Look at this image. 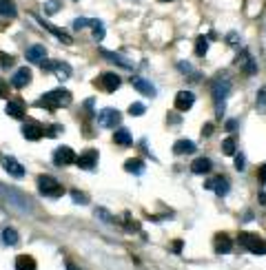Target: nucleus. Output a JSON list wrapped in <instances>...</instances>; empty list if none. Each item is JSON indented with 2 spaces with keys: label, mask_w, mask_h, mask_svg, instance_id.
Masks as SVG:
<instances>
[{
  "label": "nucleus",
  "mask_w": 266,
  "mask_h": 270,
  "mask_svg": "<svg viewBox=\"0 0 266 270\" xmlns=\"http://www.w3.org/2000/svg\"><path fill=\"white\" fill-rule=\"evenodd\" d=\"M0 197H2L13 210L22 212V215H31V212H33V202H31L29 195L13 188V186H4L2 181H0Z\"/></svg>",
  "instance_id": "f257e3e1"
},
{
  "label": "nucleus",
  "mask_w": 266,
  "mask_h": 270,
  "mask_svg": "<svg viewBox=\"0 0 266 270\" xmlns=\"http://www.w3.org/2000/svg\"><path fill=\"white\" fill-rule=\"evenodd\" d=\"M71 100H73V97H71V93L66 91V89H53V91L44 93L42 97H38L35 106L47 109V111H58V109H62V106H69Z\"/></svg>",
  "instance_id": "f03ea898"
},
{
  "label": "nucleus",
  "mask_w": 266,
  "mask_h": 270,
  "mask_svg": "<svg viewBox=\"0 0 266 270\" xmlns=\"http://www.w3.org/2000/svg\"><path fill=\"white\" fill-rule=\"evenodd\" d=\"M231 89H233V84H231V80L224 78V75H217V78L211 82V95H213V102H215L217 118H222V113H224L226 97H229Z\"/></svg>",
  "instance_id": "7ed1b4c3"
},
{
  "label": "nucleus",
  "mask_w": 266,
  "mask_h": 270,
  "mask_svg": "<svg viewBox=\"0 0 266 270\" xmlns=\"http://www.w3.org/2000/svg\"><path fill=\"white\" fill-rule=\"evenodd\" d=\"M38 193L47 199H60L65 195V186L53 175H38Z\"/></svg>",
  "instance_id": "20e7f679"
},
{
  "label": "nucleus",
  "mask_w": 266,
  "mask_h": 270,
  "mask_svg": "<svg viewBox=\"0 0 266 270\" xmlns=\"http://www.w3.org/2000/svg\"><path fill=\"white\" fill-rule=\"evenodd\" d=\"M237 241L244 250H248L251 255H266V241L262 237L253 233H239L237 235Z\"/></svg>",
  "instance_id": "39448f33"
},
{
  "label": "nucleus",
  "mask_w": 266,
  "mask_h": 270,
  "mask_svg": "<svg viewBox=\"0 0 266 270\" xmlns=\"http://www.w3.org/2000/svg\"><path fill=\"white\" fill-rule=\"evenodd\" d=\"M40 66H42V71H51V73H56V78L60 80V82L69 80L71 73H73L71 64H66V62H62V60H42L40 62Z\"/></svg>",
  "instance_id": "423d86ee"
},
{
  "label": "nucleus",
  "mask_w": 266,
  "mask_h": 270,
  "mask_svg": "<svg viewBox=\"0 0 266 270\" xmlns=\"http://www.w3.org/2000/svg\"><path fill=\"white\" fill-rule=\"evenodd\" d=\"M98 126L102 128H115L120 122H122V115H120L118 109H102L98 113Z\"/></svg>",
  "instance_id": "0eeeda50"
},
{
  "label": "nucleus",
  "mask_w": 266,
  "mask_h": 270,
  "mask_svg": "<svg viewBox=\"0 0 266 270\" xmlns=\"http://www.w3.org/2000/svg\"><path fill=\"white\" fill-rule=\"evenodd\" d=\"M78 162V155L73 153V149L71 146H58L56 150H53V164L56 166H71V164Z\"/></svg>",
  "instance_id": "6e6552de"
},
{
  "label": "nucleus",
  "mask_w": 266,
  "mask_h": 270,
  "mask_svg": "<svg viewBox=\"0 0 266 270\" xmlns=\"http://www.w3.org/2000/svg\"><path fill=\"white\" fill-rule=\"evenodd\" d=\"M98 162H100V153H98L96 149H87L84 153L78 155V166L82 168V171H93V168L98 166Z\"/></svg>",
  "instance_id": "1a4fd4ad"
},
{
  "label": "nucleus",
  "mask_w": 266,
  "mask_h": 270,
  "mask_svg": "<svg viewBox=\"0 0 266 270\" xmlns=\"http://www.w3.org/2000/svg\"><path fill=\"white\" fill-rule=\"evenodd\" d=\"M204 188L213 190L217 197H226L229 190H231V184H229V180H226L224 175H217V177H213V180H208L206 184H204Z\"/></svg>",
  "instance_id": "9d476101"
},
{
  "label": "nucleus",
  "mask_w": 266,
  "mask_h": 270,
  "mask_svg": "<svg viewBox=\"0 0 266 270\" xmlns=\"http://www.w3.org/2000/svg\"><path fill=\"white\" fill-rule=\"evenodd\" d=\"M120 84H122V80H120L115 73H102L100 78L96 80V87H100L102 91H106V93L118 91V89H120Z\"/></svg>",
  "instance_id": "9b49d317"
},
{
  "label": "nucleus",
  "mask_w": 266,
  "mask_h": 270,
  "mask_svg": "<svg viewBox=\"0 0 266 270\" xmlns=\"http://www.w3.org/2000/svg\"><path fill=\"white\" fill-rule=\"evenodd\" d=\"M2 168H4V171H7L11 177H16V180H22V177L27 175V168L22 166V164L18 162L16 157H11V155L2 157Z\"/></svg>",
  "instance_id": "f8f14e48"
},
{
  "label": "nucleus",
  "mask_w": 266,
  "mask_h": 270,
  "mask_svg": "<svg viewBox=\"0 0 266 270\" xmlns=\"http://www.w3.org/2000/svg\"><path fill=\"white\" fill-rule=\"evenodd\" d=\"M44 135H47L44 126H40V124H35V122H27L25 126H22V137L29 142H40Z\"/></svg>",
  "instance_id": "ddd939ff"
},
{
  "label": "nucleus",
  "mask_w": 266,
  "mask_h": 270,
  "mask_svg": "<svg viewBox=\"0 0 266 270\" xmlns=\"http://www.w3.org/2000/svg\"><path fill=\"white\" fill-rule=\"evenodd\" d=\"M175 111H182V113H186V111L191 109V106L195 104V95H193V91H180L175 95Z\"/></svg>",
  "instance_id": "4468645a"
},
{
  "label": "nucleus",
  "mask_w": 266,
  "mask_h": 270,
  "mask_svg": "<svg viewBox=\"0 0 266 270\" xmlns=\"http://www.w3.org/2000/svg\"><path fill=\"white\" fill-rule=\"evenodd\" d=\"M131 87L135 89V91H140L142 95H146V97L155 95V87L146 78H137V75H133V78H131Z\"/></svg>",
  "instance_id": "2eb2a0df"
},
{
  "label": "nucleus",
  "mask_w": 266,
  "mask_h": 270,
  "mask_svg": "<svg viewBox=\"0 0 266 270\" xmlns=\"http://www.w3.org/2000/svg\"><path fill=\"white\" fill-rule=\"evenodd\" d=\"M29 82H31V69H27V66H20L11 78V87L13 89H25Z\"/></svg>",
  "instance_id": "dca6fc26"
},
{
  "label": "nucleus",
  "mask_w": 266,
  "mask_h": 270,
  "mask_svg": "<svg viewBox=\"0 0 266 270\" xmlns=\"http://www.w3.org/2000/svg\"><path fill=\"white\" fill-rule=\"evenodd\" d=\"M102 56L106 58L109 62H113V64L122 66V69H133V60H129V58H124L122 53H115V51H106V49H102Z\"/></svg>",
  "instance_id": "f3484780"
},
{
  "label": "nucleus",
  "mask_w": 266,
  "mask_h": 270,
  "mask_svg": "<svg viewBox=\"0 0 266 270\" xmlns=\"http://www.w3.org/2000/svg\"><path fill=\"white\" fill-rule=\"evenodd\" d=\"M213 246H215L217 255H229V252L233 250V241H231V237H229V235H224V233L215 235V241H213Z\"/></svg>",
  "instance_id": "a211bd4d"
},
{
  "label": "nucleus",
  "mask_w": 266,
  "mask_h": 270,
  "mask_svg": "<svg viewBox=\"0 0 266 270\" xmlns=\"http://www.w3.org/2000/svg\"><path fill=\"white\" fill-rule=\"evenodd\" d=\"M27 60L40 64L42 60H47V49H44L42 44H31V47L27 49Z\"/></svg>",
  "instance_id": "6ab92c4d"
},
{
  "label": "nucleus",
  "mask_w": 266,
  "mask_h": 270,
  "mask_svg": "<svg viewBox=\"0 0 266 270\" xmlns=\"http://www.w3.org/2000/svg\"><path fill=\"white\" fill-rule=\"evenodd\" d=\"M211 168H213V162L208 157H198L191 164V173H195V175H206V173H211Z\"/></svg>",
  "instance_id": "aec40b11"
},
{
  "label": "nucleus",
  "mask_w": 266,
  "mask_h": 270,
  "mask_svg": "<svg viewBox=\"0 0 266 270\" xmlns=\"http://www.w3.org/2000/svg\"><path fill=\"white\" fill-rule=\"evenodd\" d=\"M4 113L11 115V118L20 120L22 115H25V102L22 100H9L7 106H4Z\"/></svg>",
  "instance_id": "412c9836"
},
{
  "label": "nucleus",
  "mask_w": 266,
  "mask_h": 270,
  "mask_svg": "<svg viewBox=\"0 0 266 270\" xmlns=\"http://www.w3.org/2000/svg\"><path fill=\"white\" fill-rule=\"evenodd\" d=\"M18 241H20V235H18L16 228H11V226H4L2 228V243L9 248L18 246Z\"/></svg>",
  "instance_id": "4be33fe9"
},
{
  "label": "nucleus",
  "mask_w": 266,
  "mask_h": 270,
  "mask_svg": "<svg viewBox=\"0 0 266 270\" xmlns=\"http://www.w3.org/2000/svg\"><path fill=\"white\" fill-rule=\"evenodd\" d=\"M35 20H38V22H40V25H42V27H44V29H49V31H51V33H53V35H56V38H58V40H60V42H65V44H71V42H73V38H71V35H69V33H66V31H62V29H56V27H53V25H49V22L40 20V18H35Z\"/></svg>",
  "instance_id": "5701e85b"
},
{
  "label": "nucleus",
  "mask_w": 266,
  "mask_h": 270,
  "mask_svg": "<svg viewBox=\"0 0 266 270\" xmlns=\"http://www.w3.org/2000/svg\"><path fill=\"white\" fill-rule=\"evenodd\" d=\"M16 270H38V264H35V259L31 255H18Z\"/></svg>",
  "instance_id": "b1692460"
},
{
  "label": "nucleus",
  "mask_w": 266,
  "mask_h": 270,
  "mask_svg": "<svg viewBox=\"0 0 266 270\" xmlns=\"http://www.w3.org/2000/svg\"><path fill=\"white\" fill-rule=\"evenodd\" d=\"M195 142L191 140H177L175 144H173V153L175 155H186V153H195Z\"/></svg>",
  "instance_id": "393cba45"
},
{
  "label": "nucleus",
  "mask_w": 266,
  "mask_h": 270,
  "mask_svg": "<svg viewBox=\"0 0 266 270\" xmlns=\"http://www.w3.org/2000/svg\"><path fill=\"white\" fill-rule=\"evenodd\" d=\"M113 142L118 146H131L133 144V135L129 133V128H118L113 133Z\"/></svg>",
  "instance_id": "a878e982"
},
{
  "label": "nucleus",
  "mask_w": 266,
  "mask_h": 270,
  "mask_svg": "<svg viewBox=\"0 0 266 270\" xmlns=\"http://www.w3.org/2000/svg\"><path fill=\"white\" fill-rule=\"evenodd\" d=\"M124 168H127V173H133V175H142L146 166H144V159L133 157V159H127V162H124Z\"/></svg>",
  "instance_id": "bb28decb"
},
{
  "label": "nucleus",
  "mask_w": 266,
  "mask_h": 270,
  "mask_svg": "<svg viewBox=\"0 0 266 270\" xmlns=\"http://www.w3.org/2000/svg\"><path fill=\"white\" fill-rule=\"evenodd\" d=\"M0 16L4 18H16L18 16V9L11 0H0Z\"/></svg>",
  "instance_id": "cd10ccee"
},
{
  "label": "nucleus",
  "mask_w": 266,
  "mask_h": 270,
  "mask_svg": "<svg viewBox=\"0 0 266 270\" xmlns=\"http://www.w3.org/2000/svg\"><path fill=\"white\" fill-rule=\"evenodd\" d=\"M177 69H180V73H184V75H191L189 80H193V82H198V80H200V73L193 69V66L189 64V62L180 60V62H177Z\"/></svg>",
  "instance_id": "c85d7f7f"
},
{
  "label": "nucleus",
  "mask_w": 266,
  "mask_h": 270,
  "mask_svg": "<svg viewBox=\"0 0 266 270\" xmlns=\"http://www.w3.org/2000/svg\"><path fill=\"white\" fill-rule=\"evenodd\" d=\"M208 51V38L206 35H200L198 40H195V56L198 58H204Z\"/></svg>",
  "instance_id": "c756f323"
},
{
  "label": "nucleus",
  "mask_w": 266,
  "mask_h": 270,
  "mask_svg": "<svg viewBox=\"0 0 266 270\" xmlns=\"http://www.w3.org/2000/svg\"><path fill=\"white\" fill-rule=\"evenodd\" d=\"M222 153L224 155H235L237 153V144H235V137H226L222 142Z\"/></svg>",
  "instance_id": "7c9ffc66"
},
{
  "label": "nucleus",
  "mask_w": 266,
  "mask_h": 270,
  "mask_svg": "<svg viewBox=\"0 0 266 270\" xmlns=\"http://www.w3.org/2000/svg\"><path fill=\"white\" fill-rule=\"evenodd\" d=\"M255 106L260 113H266V87H262L257 91V97H255Z\"/></svg>",
  "instance_id": "2f4dec72"
},
{
  "label": "nucleus",
  "mask_w": 266,
  "mask_h": 270,
  "mask_svg": "<svg viewBox=\"0 0 266 270\" xmlns=\"http://www.w3.org/2000/svg\"><path fill=\"white\" fill-rule=\"evenodd\" d=\"M91 29H93V38L98 42H102V38H104V25H102V20H91Z\"/></svg>",
  "instance_id": "473e14b6"
},
{
  "label": "nucleus",
  "mask_w": 266,
  "mask_h": 270,
  "mask_svg": "<svg viewBox=\"0 0 266 270\" xmlns=\"http://www.w3.org/2000/svg\"><path fill=\"white\" fill-rule=\"evenodd\" d=\"M60 7H62V2H60V0H47V2L42 4L44 13H49V16H53V13H58V11H60Z\"/></svg>",
  "instance_id": "72a5a7b5"
},
{
  "label": "nucleus",
  "mask_w": 266,
  "mask_h": 270,
  "mask_svg": "<svg viewBox=\"0 0 266 270\" xmlns=\"http://www.w3.org/2000/svg\"><path fill=\"white\" fill-rule=\"evenodd\" d=\"M96 217L100 221H104V224H115V217L111 215L106 208H96Z\"/></svg>",
  "instance_id": "f704fd0d"
},
{
  "label": "nucleus",
  "mask_w": 266,
  "mask_h": 270,
  "mask_svg": "<svg viewBox=\"0 0 266 270\" xmlns=\"http://www.w3.org/2000/svg\"><path fill=\"white\" fill-rule=\"evenodd\" d=\"M71 199H73L75 204H82V206H84V204H89V195L82 193V190H78V188L71 190Z\"/></svg>",
  "instance_id": "c9c22d12"
},
{
  "label": "nucleus",
  "mask_w": 266,
  "mask_h": 270,
  "mask_svg": "<svg viewBox=\"0 0 266 270\" xmlns=\"http://www.w3.org/2000/svg\"><path fill=\"white\" fill-rule=\"evenodd\" d=\"M144 104H142V102H133L131 106H129V113L131 115H135V118H140V115H144Z\"/></svg>",
  "instance_id": "e433bc0d"
},
{
  "label": "nucleus",
  "mask_w": 266,
  "mask_h": 270,
  "mask_svg": "<svg viewBox=\"0 0 266 270\" xmlns=\"http://www.w3.org/2000/svg\"><path fill=\"white\" fill-rule=\"evenodd\" d=\"M242 69H244V73H246V75H255L257 73V62L253 60V58H248L246 64H244Z\"/></svg>",
  "instance_id": "4c0bfd02"
},
{
  "label": "nucleus",
  "mask_w": 266,
  "mask_h": 270,
  "mask_svg": "<svg viewBox=\"0 0 266 270\" xmlns=\"http://www.w3.org/2000/svg\"><path fill=\"white\" fill-rule=\"evenodd\" d=\"M60 131H65V126H62V124H51V126H49V128H44L47 137H56Z\"/></svg>",
  "instance_id": "58836bf2"
},
{
  "label": "nucleus",
  "mask_w": 266,
  "mask_h": 270,
  "mask_svg": "<svg viewBox=\"0 0 266 270\" xmlns=\"http://www.w3.org/2000/svg\"><path fill=\"white\" fill-rule=\"evenodd\" d=\"M84 27H91V20H89V18H75L73 20V29L75 31L84 29Z\"/></svg>",
  "instance_id": "ea45409f"
},
{
  "label": "nucleus",
  "mask_w": 266,
  "mask_h": 270,
  "mask_svg": "<svg viewBox=\"0 0 266 270\" xmlns=\"http://www.w3.org/2000/svg\"><path fill=\"white\" fill-rule=\"evenodd\" d=\"M0 66H2V69L13 66V56H9V53H0Z\"/></svg>",
  "instance_id": "a19ab883"
},
{
  "label": "nucleus",
  "mask_w": 266,
  "mask_h": 270,
  "mask_svg": "<svg viewBox=\"0 0 266 270\" xmlns=\"http://www.w3.org/2000/svg\"><path fill=\"white\" fill-rule=\"evenodd\" d=\"M233 157H235V168H237V171H244V168H246V157H244L242 153H235Z\"/></svg>",
  "instance_id": "79ce46f5"
},
{
  "label": "nucleus",
  "mask_w": 266,
  "mask_h": 270,
  "mask_svg": "<svg viewBox=\"0 0 266 270\" xmlns=\"http://www.w3.org/2000/svg\"><path fill=\"white\" fill-rule=\"evenodd\" d=\"M0 97H9V84L0 78Z\"/></svg>",
  "instance_id": "37998d69"
},
{
  "label": "nucleus",
  "mask_w": 266,
  "mask_h": 270,
  "mask_svg": "<svg viewBox=\"0 0 266 270\" xmlns=\"http://www.w3.org/2000/svg\"><path fill=\"white\" fill-rule=\"evenodd\" d=\"M182 248H184V241H182V239H175V241H173V248H171V250L175 252V255H180Z\"/></svg>",
  "instance_id": "c03bdc74"
},
{
  "label": "nucleus",
  "mask_w": 266,
  "mask_h": 270,
  "mask_svg": "<svg viewBox=\"0 0 266 270\" xmlns=\"http://www.w3.org/2000/svg\"><path fill=\"white\" fill-rule=\"evenodd\" d=\"M211 133H213V122H206V124L202 126V135H204V137H208Z\"/></svg>",
  "instance_id": "a18cd8bd"
},
{
  "label": "nucleus",
  "mask_w": 266,
  "mask_h": 270,
  "mask_svg": "<svg viewBox=\"0 0 266 270\" xmlns=\"http://www.w3.org/2000/svg\"><path fill=\"white\" fill-rule=\"evenodd\" d=\"M257 175H260V181H262V184L266 186V164H262V168H260V173H257Z\"/></svg>",
  "instance_id": "49530a36"
},
{
  "label": "nucleus",
  "mask_w": 266,
  "mask_h": 270,
  "mask_svg": "<svg viewBox=\"0 0 266 270\" xmlns=\"http://www.w3.org/2000/svg\"><path fill=\"white\" fill-rule=\"evenodd\" d=\"M237 128V120H229L226 122V131H235Z\"/></svg>",
  "instance_id": "de8ad7c7"
},
{
  "label": "nucleus",
  "mask_w": 266,
  "mask_h": 270,
  "mask_svg": "<svg viewBox=\"0 0 266 270\" xmlns=\"http://www.w3.org/2000/svg\"><path fill=\"white\" fill-rule=\"evenodd\" d=\"M226 40H229V44H237L235 40H237V33H229L226 35Z\"/></svg>",
  "instance_id": "09e8293b"
},
{
  "label": "nucleus",
  "mask_w": 266,
  "mask_h": 270,
  "mask_svg": "<svg viewBox=\"0 0 266 270\" xmlns=\"http://www.w3.org/2000/svg\"><path fill=\"white\" fill-rule=\"evenodd\" d=\"M66 270H80V268L75 264H71V261H66Z\"/></svg>",
  "instance_id": "8fccbe9b"
},
{
  "label": "nucleus",
  "mask_w": 266,
  "mask_h": 270,
  "mask_svg": "<svg viewBox=\"0 0 266 270\" xmlns=\"http://www.w3.org/2000/svg\"><path fill=\"white\" fill-rule=\"evenodd\" d=\"M260 204L262 206H266V195L264 193H260Z\"/></svg>",
  "instance_id": "3c124183"
},
{
  "label": "nucleus",
  "mask_w": 266,
  "mask_h": 270,
  "mask_svg": "<svg viewBox=\"0 0 266 270\" xmlns=\"http://www.w3.org/2000/svg\"><path fill=\"white\" fill-rule=\"evenodd\" d=\"M244 221H253V212H246V215H244Z\"/></svg>",
  "instance_id": "603ef678"
},
{
  "label": "nucleus",
  "mask_w": 266,
  "mask_h": 270,
  "mask_svg": "<svg viewBox=\"0 0 266 270\" xmlns=\"http://www.w3.org/2000/svg\"><path fill=\"white\" fill-rule=\"evenodd\" d=\"M160 2H171V0H160Z\"/></svg>",
  "instance_id": "864d4df0"
}]
</instances>
